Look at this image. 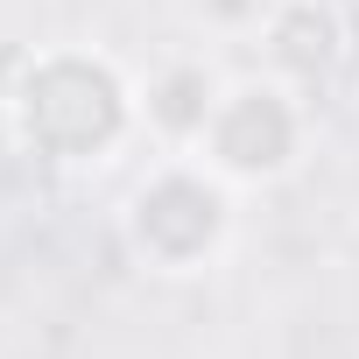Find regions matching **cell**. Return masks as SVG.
<instances>
[{
	"label": "cell",
	"mask_w": 359,
	"mask_h": 359,
	"mask_svg": "<svg viewBox=\"0 0 359 359\" xmlns=\"http://www.w3.org/2000/svg\"><path fill=\"white\" fill-rule=\"evenodd\" d=\"M15 120V141L36 148L43 162H113V148L141 127L134 85L85 50H29V71L0 99Z\"/></svg>",
	"instance_id": "cell-1"
},
{
	"label": "cell",
	"mask_w": 359,
	"mask_h": 359,
	"mask_svg": "<svg viewBox=\"0 0 359 359\" xmlns=\"http://www.w3.org/2000/svg\"><path fill=\"white\" fill-rule=\"evenodd\" d=\"M226 176L198 155H162V169L127 198V240L162 275H198L226 240Z\"/></svg>",
	"instance_id": "cell-2"
},
{
	"label": "cell",
	"mask_w": 359,
	"mask_h": 359,
	"mask_svg": "<svg viewBox=\"0 0 359 359\" xmlns=\"http://www.w3.org/2000/svg\"><path fill=\"white\" fill-rule=\"evenodd\" d=\"M303 148V106L289 92V78H240L226 85L205 141L191 148L205 169H219L226 184H268V176H289Z\"/></svg>",
	"instance_id": "cell-3"
},
{
	"label": "cell",
	"mask_w": 359,
	"mask_h": 359,
	"mask_svg": "<svg viewBox=\"0 0 359 359\" xmlns=\"http://www.w3.org/2000/svg\"><path fill=\"white\" fill-rule=\"evenodd\" d=\"M134 99H141V127L162 155H191L226 99V78L205 57H169L148 85H134Z\"/></svg>",
	"instance_id": "cell-4"
},
{
	"label": "cell",
	"mask_w": 359,
	"mask_h": 359,
	"mask_svg": "<svg viewBox=\"0 0 359 359\" xmlns=\"http://www.w3.org/2000/svg\"><path fill=\"white\" fill-rule=\"evenodd\" d=\"M261 43H268V71L289 85H310L345 57V29L324 0H275V15L261 22Z\"/></svg>",
	"instance_id": "cell-5"
},
{
	"label": "cell",
	"mask_w": 359,
	"mask_h": 359,
	"mask_svg": "<svg viewBox=\"0 0 359 359\" xmlns=\"http://www.w3.org/2000/svg\"><path fill=\"white\" fill-rule=\"evenodd\" d=\"M184 8H191V22H205L219 36H247L275 15V0H184Z\"/></svg>",
	"instance_id": "cell-6"
},
{
	"label": "cell",
	"mask_w": 359,
	"mask_h": 359,
	"mask_svg": "<svg viewBox=\"0 0 359 359\" xmlns=\"http://www.w3.org/2000/svg\"><path fill=\"white\" fill-rule=\"evenodd\" d=\"M352 8H359V0H352Z\"/></svg>",
	"instance_id": "cell-7"
}]
</instances>
